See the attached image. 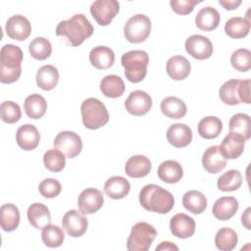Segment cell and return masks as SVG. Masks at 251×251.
I'll list each match as a JSON object with an SVG mask.
<instances>
[{"label": "cell", "mask_w": 251, "mask_h": 251, "mask_svg": "<svg viewBox=\"0 0 251 251\" xmlns=\"http://www.w3.org/2000/svg\"><path fill=\"white\" fill-rule=\"evenodd\" d=\"M122 66L128 81L137 83L144 79L147 74L149 56L143 50H131L122 56Z\"/></svg>", "instance_id": "277c9868"}, {"label": "cell", "mask_w": 251, "mask_h": 251, "mask_svg": "<svg viewBox=\"0 0 251 251\" xmlns=\"http://www.w3.org/2000/svg\"><path fill=\"white\" fill-rule=\"evenodd\" d=\"M250 79H243L239 80V86H238V96L240 103H246L250 104Z\"/></svg>", "instance_id": "7dc6e473"}, {"label": "cell", "mask_w": 251, "mask_h": 251, "mask_svg": "<svg viewBox=\"0 0 251 251\" xmlns=\"http://www.w3.org/2000/svg\"><path fill=\"white\" fill-rule=\"evenodd\" d=\"M157 235L155 227L145 222L135 224L130 230L126 241L128 251H147Z\"/></svg>", "instance_id": "8992f818"}, {"label": "cell", "mask_w": 251, "mask_h": 251, "mask_svg": "<svg viewBox=\"0 0 251 251\" xmlns=\"http://www.w3.org/2000/svg\"><path fill=\"white\" fill-rule=\"evenodd\" d=\"M157 173L159 178L167 183H176L183 176L181 165L174 160L164 161L159 166Z\"/></svg>", "instance_id": "4316f807"}, {"label": "cell", "mask_w": 251, "mask_h": 251, "mask_svg": "<svg viewBox=\"0 0 251 251\" xmlns=\"http://www.w3.org/2000/svg\"><path fill=\"white\" fill-rule=\"evenodd\" d=\"M225 31L231 38H243L250 31V21L241 17H232L226 23Z\"/></svg>", "instance_id": "e575fe53"}, {"label": "cell", "mask_w": 251, "mask_h": 251, "mask_svg": "<svg viewBox=\"0 0 251 251\" xmlns=\"http://www.w3.org/2000/svg\"><path fill=\"white\" fill-rule=\"evenodd\" d=\"M167 140L176 148L185 147L192 140L191 128L185 124H174L167 130Z\"/></svg>", "instance_id": "ac0fdd59"}, {"label": "cell", "mask_w": 251, "mask_h": 251, "mask_svg": "<svg viewBox=\"0 0 251 251\" xmlns=\"http://www.w3.org/2000/svg\"><path fill=\"white\" fill-rule=\"evenodd\" d=\"M5 29L10 38L17 41H23L29 36L31 25L25 16L14 15L7 20Z\"/></svg>", "instance_id": "5bb4252c"}, {"label": "cell", "mask_w": 251, "mask_h": 251, "mask_svg": "<svg viewBox=\"0 0 251 251\" xmlns=\"http://www.w3.org/2000/svg\"><path fill=\"white\" fill-rule=\"evenodd\" d=\"M170 229L176 237L188 238L194 234L195 222L186 214L178 213L171 219Z\"/></svg>", "instance_id": "2e32d148"}, {"label": "cell", "mask_w": 251, "mask_h": 251, "mask_svg": "<svg viewBox=\"0 0 251 251\" xmlns=\"http://www.w3.org/2000/svg\"><path fill=\"white\" fill-rule=\"evenodd\" d=\"M125 83L123 79L116 75H108L104 76L100 82V90L109 98H118L125 92Z\"/></svg>", "instance_id": "1f68e13d"}, {"label": "cell", "mask_w": 251, "mask_h": 251, "mask_svg": "<svg viewBox=\"0 0 251 251\" xmlns=\"http://www.w3.org/2000/svg\"><path fill=\"white\" fill-rule=\"evenodd\" d=\"M139 202L147 211L167 214L173 209L175 198L170 191L163 187L157 184H147L139 192Z\"/></svg>", "instance_id": "7a4b0ae2"}, {"label": "cell", "mask_w": 251, "mask_h": 251, "mask_svg": "<svg viewBox=\"0 0 251 251\" xmlns=\"http://www.w3.org/2000/svg\"><path fill=\"white\" fill-rule=\"evenodd\" d=\"M200 3L196 0H171L170 5L174 12L179 15H187L191 13L194 9V6Z\"/></svg>", "instance_id": "bcb514c9"}, {"label": "cell", "mask_w": 251, "mask_h": 251, "mask_svg": "<svg viewBox=\"0 0 251 251\" xmlns=\"http://www.w3.org/2000/svg\"><path fill=\"white\" fill-rule=\"evenodd\" d=\"M23 51L13 44H6L0 51V81L2 83H13L17 81L22 74Z\"/></svg>", "instance_id": "3957f363"}, {"label": "cell", "mask_w": 251, "mask_h": 251, "mask_svg": "<svg viewBox=\"0 0 251 251\" xmlns=\"http://www.w3.org/2000/svg\"><path fill=\"white\" fill-rule=\"evenodd\" d=\"M43 163L45 168L53 173L61 172L66 165L65 154L57 148L46 151L43 155Z\"/></svg>", "instance_id": "60d3db41"}, {"label": "cell", "mask_w": 251, "mask_h": 251, "mask_svg": "<svg viewBox=\"0 0 251 251\" xmlns=\"http://www.w3.org/2000/svg\"><path fill=\"white\" fill-rule=\"evenodd\" d=\"M245 141L241 135L229 132L223 139L220 147L226 159H236L243 153Z\"/></svg>", "instance_id": "44dd1931"}, {"label": "cell", "mask_w": 251, "mask_h": 251, "mask_svg": "<svg viewBox=\"0 0 251 251\" xmlns=\"http://www.w3.org/2000/svg\"><path fill=\"white\" fill-rule=\"evenodd\" d=\"M220 20L219 12L215 8L207 6L199 10L195 18V24L199 29L211 31L217 28L220 24Z\"/></svg>", "instance_id": "d4e9b609"}, {"label": "cell", "mask_w": 251, "mask_h": 251, "mask_svg": "<svg viewBox=\"0 0 251 251\" xmlns=\"http://www.w3.org/2000/svg\"><path fill=\"white\" fill-rule=\"evenodd\" d=\"M191 66L189 61L180 55L171 57L166 64V71L169 76L175 80H182L190 74Z\"/></svg>", "instance_id": "ffe728a7"}, {"label": "cell", "mask_w": 251, "mask_h": 251, "mask_svg": "<svg viewBox=\"0 0 251 251\" xmlns=\"http://www.w3.org/2000/svg\"><path fill=\"white\" fill-rule=\"evenodd\" d=\"M250 117L243 113L233 115L228 123L229 132H234L241 135L245 140L250 138Z\"/></svg>", "instance_id": "8d00e7d4"}, {"label": "cell", "mask_w": 251, "mask_h": 251, "mask_svg": "<svg viewBox=\"0 0 251 251\" xmlns=\"http://www.w3.org/2000/svg\"><path fill=\"white\" fill-rule=\"evenodd\" d=\"M55 148L62 151L68 158L76 157L82 149V141L80 136L71 130L59 132L53 142Z\"/></svg>", "instance_id": "ba28073f"}, {"label": "cell", "mask_w": 251, "mask_h": 251, "mask_svg": "<svg viewBox=\"0 0 251 251\" xmlns=\"http://www.w3.org/2000/svg\"><path fill=\"white\" fill-rule=\"evenodd\" d=\"M126 111L133 116H143L152 107L151 96L143 90L132 91L125 102Z\"/></svg>", "instance_id": "7c38bea8"}, {"label": "cell", "mask_w": 251, "mask_h": 251, "mask_svg": "<svg viewBox=\"0 0 251 251\" xmlns=\"http://www.w3.org/2000/svg\"><path fill=\"white\" fill-rule=\"evenodd\" d=\"M24 110L29 119H40L47 110V102L40 94L33 93L25 98Z\"/></svg>", "instance_id": "83f0119b"}, {"label": "cell", "mask_w": 251, "mask_h": 251, "mask_svg": "<svg viewBox=\"0 0 251 251\" xmlns=\"http://www.w3.org/2000/svg\"><path fill=\"white\" fill-rule=\"evenodd\" d=\"M18 145L26 151L35 149L40 141V134L36 126L30 124L21 126L16 133Z\"/></svg>", "instance_id": "e0dca14e"}, {"label": "cell", "mask_w": 251, "mask_h": 251, "mask_svg": "<svg viewBox=\"0 0 251 251\" xmlns=\"http://www.w3.org/2000/svg\"><path fill=\"white\" fill-rule=\"evenodd\" d=\"M120 4L116 0H97L90 6V13L98 25H108L119 13Z\"/></svg>", "instance_id": "9c48e42d"}, {"label": "cell", "mask_w": 251, "mask_h": 251, "mask_svg": "<svg viewBox=\"0 0 251 251\" xmlns=\"http://www.w3.org/2000/svg\"><path fill=\"white\" fill-rule=\"evenodd\" d=\"M0 116L3 122L7 124H15L22 117L21 108L13 101L2 102L0 106Z\"/></svg>", "instance_id": "ee69618b"}, {"label": "cell", "mask_w": 251, "mask_h": 251, "mask_svg": "<svg viewBox=\"0 0 251 251\" xmlns=\"http://www.w3.org/2000/svg\"><path fill=\"white\" fill-rule=\"evenodd\" d=\"M89 61L91 65L98 70H107L111 68L115 62V54L110 47L96 46L89 53Z\"/></svg>", "instance_id": "7402d4cb"}, {"label": "cell", "mask_w": 251, "mask_h": 251, "mask_svg": "<svg viewBox=\"0 0 251 251\" xmlns=\"http://www.w3.org/2000/svg\"><path fill=\"white\" fill-rule=\"evenodd\" d=\"M130 190V184L126 178L120 176H111L104 184V192L110 198L118 200L126 197Z\"/></svg>", "instance_id": "cb8c5ba5"}, {"label": "cell", "mask_w": 251, "mask_h": 251, "mask_svg": "<svg viewBox=\"0 0 251 251\" xmlns=\"http://www.w3.org/2000/svg\"><path fill=\"white\" fill-rule=\"evenodd\" d=\"M223 129V123L222 121L215 117L209 116L203 118L197 126L198 133L201 137L205 139H214L218 137Z\"/></svg>", "instance_id": "d6a6232c"}, {"label": "cell", "mask_w": 251, "mask_h": 251, "mask_svg": "<svg viewBox=\"0 0 251 251\" xmlns=\"http://www.w3.org/2000/svg\"><path fill=\"white\" fill-rule=\"evenodd\" d=\"M20 224V211L12 203L4 204L0 208V225L3 230L13 231Z\"/></svg>", "instance_id": "f1b7e54d"}, {"label": "cell", "mask_w": 251, "mask_h": 251, "mask_svg": "<svg viewBox=\"0 0 251 251\" xmlns=\"http://www.w3.org/2000/svg\"><path fill=\"white\" fill-rule=\"evenodd\" d=\"M203 168L210 174H218L226 166V158L219 145L208 147L202 156Z\"/></svg>", "instance_id": "9a60e30c"}, {"label": "cell", "mask_w": 251, "mask_h": 251, "mask_svg": "<svg viewBox=\"0 0 251 251\" xmlns=\"http://www.w3.org/2000/svg\"><path fill=\"white\" fill-rule=\"evenodd\" d=\"M161 111L162 113L171 119H181L186 114V105L185 103L175 96H169L162 100L161 102Z\"/></svg>", "instance_id": "f546056e"}, {"label": "cell", "mask_w": 251, "mask_h": 251, "mask_svg": "<svg viewBox=\"0 0 251 251\" xmlns=\"http://www.w3.org/2000/svg\"><path fill=\"white\" fill-rule=\"evenodd\" d=\"M238 201L234 197H221L214 203L212 213L216 219L220 221H227L235 215L238 210Z\"/></svg>", "instance_id": "d6986e66"}, {"label": "cell", "mask_w": 251, "mask_h": 251, "mask_svg": "<svg viewBox=\"0 0 251 251\" xmlns=\"http://www.w3.org/2000/svg\"><path fill=\"white\" fill-rule=\"evenodd\" d=\"M237 233L229 227L219 229L215 235L216 247L221 251H230L237 245Z\"/></svg>", "instance_id": "d590c367"}, {"label": "cell", "mask_w": 251, "mask_h": 251, "mask_svg": "<svg viewBox=\"0 0 251 251\" xmlns=\"http://www.w3.org/2000/svg\"><path fill=\"white\" fill-rule=\"evenodd\" d=\"M231 66L239 72H247L251 68V53L248 49L235 50L230 57Z\"/></svg>", "instance_id": "7bdbcfd3"}, {"label": "cell", "mask_w": 251, "mask_h": 251, "mask_svg": "<svg viewBox=\"0 0 251 251\" xmlns=\"http://www.w3.org/2000/svg\"><path fill=\"white\" fill-rule=\"evenodd\" d=\"M59 81V72L52 65H45L39 68L36 73L37 86L43 90L53 89Z\"/></svg>", "instance_id": "4dcf8cb0"}, {"label": "cell", "mask_w": 251, "mask_h": 251, "mask_svg": "<svg viewBox=\"0 0 251 251\" xmlns=\"http://www.w3.org/2000/svg\"><path fill=\"white\" fill-rule=\"evenodd\" d=\"M41 238L46 246L55 248L59 247L63 243L65 239V233L62 227L49 224L42 228Z\"/></svg>", "instance_id": "ab89813d"}, {"label": "cell", "mask_w": 251, "mask_h": 251, "mask_svg": "<svg viewBox=\"0 0 251 251\" xmlns=\"http://www.w3.org/2000/svg\"><path fill=\"white\" fill-rule=\"evenodd\" d=\"M93 33V26L83 14H75L62 21L56 27V35L64 36L68 44L76 47Z\"/></svg>", "instance_id": "6da1fadb"}, {"label": "cell", "mask_w": 251, "mask_h": 251, "mask_svg": "<svg viewBox=\"0 0 251 251\" xmlns=\"http://www.w3.org/2000/svg\"><path fill=\"white\" fill-rule=\"evenodd\" d=\"M38 189L43 197L54 198L60 194L62 190V185L55 178H45L39 183Z\"/></svg>", "instance_id": "f6af8a7d"}, {"label": "cell", "mask_w": 251, "mask_h": 251, "mask_svg": "<svg viewBox=\"0 0 251 251\" xmlns=\"http://www.w3.org/2000/svg\"><path fill=\"white\" fill-rule=\"evenodd\" d=\"M27 220L33 227L41 229L51 222L49 209L42 203H33L27 209Z\"/></svg>", "instance_id": "484cf974"}, {"label": "cell", "mask_w": 251, "mask_h": 251, "mask_svg": "<svg viewBox=\"0 0 251 251\" xmlns=\"http://www.w3.org/2000/svg\"><path fill=\"white\" fill-rule=\"evenodd\" d=\"M219 3L226 10H234L242 3V1L241 0H220Z\"/></svg>", "instance_id": "c3c4849f"}, {"label": "cell", "mask_w": 251, "mask_h": 251, "mask_svg": "<svg viewBox=\"0 0 251 251\" xmlns=\"http://www.w3.org/2000/svg\"><path fill=\"white\" fill-rule=\"evenodd\" d=\"M104 203V197L100 190L89 187L84 189L78 196L77 205L79 211L84 215H89L97 212Z\"/></svg>", "instance_id": "4fadbf2b"}, {"label": "cell", "mask_w": 251, "mask_h": 251, "mask_svg": "<svg viewBox=\"0 0 251 251\" xmlns=\"http://www.w3.org/2000/svg\"><path fill=\"white\" fill-rule=\"evenodd\" d=\"M242 184V176L237 170H229L223 174L217 181L220 190L227 192L237 190Z\"/></svg>", "instance_id": "74e56055"}, {"label": "cell", "mask_w": 251, "mask_h": 251, "mask_svg": "<svg viewBox=\"0 0 251 251\" xmlns=\"http://www.w3.org/2000/svg\"><path fill=\"white\" fill-rule=\"evenodd\" d=\"M125 171L130 177H143L150 173L151 162L143 155H134L126 162Z\"/></svg>", "instance_id": "603a6c76"}, {"label": "cell", "mask_w": 251, "mask_h": 251, "mask_svg": "<svg viewBox=\"0 0 251 251\" xmlns=\"http://www.w3.org/2000/svg\"><path fill=\"white\" fill-rule=\"evenodd\" d=\"M82 123L86 128L97 129L109 121V113L105 105L96 98L85 99L80 107Z\"/></svg>", "instance_id": "5b68a950"}, {"label": "cell", "mask_w": 251, "mask_h": 251, "mask_svg": "<svg viewBox=\"0 0 251 251\" xmlns=\"http://www.w3.org/2000/svg\"><path fill=\"white\" fill-rule=\"evenodd\" d=\"M182 205L188 212L199 215L207 208V199L202 192L189 190L182 196Z\"/></svg>", "instance_id": "836d02e7"}, {"label": "cell", "mask_w": 251, "mask_h": 251, "mask_svg": "<svg viewBox=\"0 0 251 251\" xmlns=\"http://www.w3.org/2000/svg\"><path fill=\"white\" fill-rule=\"evenodd\" d=\"M239 79H229L226 81L220 88L219 95L225 104L227 105H238L240 103L238 96Z\"/></svg>", "instance_id": "f35d334b"}, {"label": "cell", "mask_w": 251, "mask_h": 251, "mask_svg": "<svg viewBox=\"0 0 251 251\" xmlns=\"http://www.w3.org/2000/svg\"><path fill=\"white\" fill-rule=\"evenodd\" d=\"M28 51L32 58L42 61L47 58L52 53V45L50 41L44 37H35L28 46Z\"/></svg>", "instance_id": "b9f144b4"}, {"label": "cell", "mask_w": 251, "mask_h": 251, "mask_svg": "<svg viewBox=\"0 0 251 251\" xmlns=\"http://www.w3.org/2000/svg\"><path fill=\"white\" fill-rule=\"evenodd\" d=\"M151 31V21L143 15L137 14L130 17L124 26L126 39L130 43H140L145 41Z\"/></svg>", "instance_id": "52a82bcc"}, {"label": "cell", "mask_w": 251, "mask_h": 251, "mask_svg": "<svg viewBox=\"0 0 251 251\" xmlns=\"http://www.w3.org/2000/svg\"><path fill=\"white\" fill-rule=\"evenodd\" d=\"M65 231L72 237H79L84 234L88 226V221L83 213L77 210L68 211L62 220Z\"/></svg>", "instance_id": "30bf717a"}, {"label": "cell", "mask_w": 251, "mask_h": 251, "mask_svg": "<svg viewBox=\"0 0 251 251\" xmlns=\"http://www.w3.org/2000/svg\"><path fill=\"white\" fill-rule=\"evenodd\" d=\"M186 52L197 60H205L213 53V44L210 39L200 34L189 36L184 44Z\"/></svg>", "instance_id": "8fae6325"}, {"label": "cell", "mask_w": 251, "mask_h": 251, "mask_svg": "<svg viewBox=\"0 0 251 251\" xmlns=\"http://www.w3.org/2000/svg\"><path fill=\"white\" fill-rule=\"evenodd\" d=\"M171 251V250H178V247L174 244L173 242H170V241H163L161 242L157 247H156V251Z\"/></svg>", "instance_id": "681fc988"}, {"label": "cell", "mask_w": 251, "mask_h": 251, "mask_svg": "<svg viewBox=\"0 0 251 251\" xmlns=\"http://www.w3.org/2000/svg\"><path fill=\"white\" fill-rule=\"evenodd\" d=\"M250 211L251 208H247L245 210V212L242 214L241 216V223L242 225L247 228V229H251V225H250Z\"/></svg>", "instance_id": "f907efd6"}]
</instances>
